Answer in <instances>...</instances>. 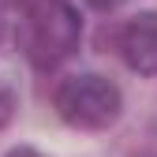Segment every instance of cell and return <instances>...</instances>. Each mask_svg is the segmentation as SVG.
<instances>
[{"label":"cell","mask_w":157,"mask_h":157,"mask_svg":"<svg viewBox=\"0 0 157 157\" xmlns=\"http://www.w3.org/2000/svg\"><path fill=\"white\" fill-rule=\"evenodd\" d=\"M78 41H82V19L71 0H26L19 8L15 45L37 71L64 64L78 49Z\"/></svg>","instance_id":"1"},{"label":"cell","mask_w":157,"mask_h":157,"mask_svg":"<svg viewBox=\"0 0 157 157\" xmlns=\"http://www.w3.org/2000/svg\"><path fill=\"white\" fill-rule=\"evenodd\" d=\"M52 109L75 131H109L124 116V94L109 75L78 71L60 78L52 94Z\"/></svg>","instance_id":"2"},{"label":"cell","mask_w":157,"mask_h":157,"mask_svg":"<svg viewBox=\"0 0 157 157\" xmlns=\"http://www.w3.org/2000/svg\"><path fill=\"white\" fill-rule=\"evenodd\" d=\"M116 45H120L124 64L135 75L153 78L157 75V11H139L135 19H127L120 26Z\"/></svg>","instance_id":"3"},{"label":"cell","mask_w":157,"mask_h":157,"mask_svg":"<svg viewBox=\"0 0 157 157\" xmlns=\"http://www.w3.org/2000/svg\"><path fill=\"white\" fill-rule=\"evenodd\" d=\"M15 112H19V90L8 82V78H0V131L11 127Z\"/></svg>","instance_id":"4"},{"label":"cell","mask_w":157,"mask_h":157,"mask_svg":"<svg viewBox=\"0 0 157 157\" xmlns=\"http://www.w3.org/2000/svg\"><path fill=\"white\" fill-rule=\"evenodd\" d=\"M4 157H41V153H37L34 146H15V150H8Z\"/></svg>","instance_id":"5"},{"label":"cell","mask_w":157,"mask_h":157,"mask_svg":"<svg viewBox=\"0 0 157 157\" xmlns=\"http://www.w3.org/2000/svg\"><path fill=\"white\" fill-rule=\"evenodd\" d=\"M86 4H90V8H97V11H112L120 0H86Z\"/></svg>","instance_id":"6"},{"label":"cell","mask_w":157,"mask_h":157,"mask_svg":"<svg viewBox=\"0 0 157 157\" xmlns=\"http://www.w3.org/2000/svg\"><path fill=\"white\" fill-rule=\"evenodd\" d=\"M26 0H0V11H15V8H23Z\"/></svg>","instance_id":"7"},{"label":"cell","mask_w":157,"mask_h":157,"mask_svg":"<svg viewBox=\"0 0 157 157\" xmlns=\"http://www.w3.org/2000/svg\"><path fill=\"white\" fill-rule=\"evenodd\" d=\"M153 157H157V153H153Z\"/></svg>","instance_id":"8"}]
</instances>
